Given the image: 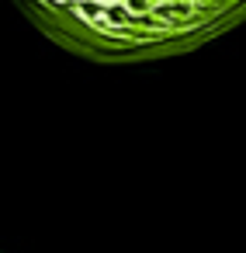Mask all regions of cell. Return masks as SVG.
Masks as SVG:
<instances>
[{
    "instance_id": "obj_3",
    "label": "cell",
    "mask_w": 246,
    "mask_h": 253,
    "mask_svg": "<svg viewBox=\"0 0 246 253\" xmlns=\"http://www.w3.org/2000/svg\"><path fill=\"white\" fill-rule=\"evenodd\" d=\"M128 7L132 11H142V7H149V0H128Z\"/></svg>"
},
{
    "instance_id": "obj_4",
    "label": "cell",
    "mask_w": 246,
    "mask_h": 253,
    "mask_svg": "<svg viewBox=\"0 0 246 253\" xmlns=\"http://www.w3.org/2000/svg\"><path fill=\"white\" fill-rule=\"evenodd\" d=\"M80 11H83V14H87V18H94V14H97V11H101V7H94V4H83V7H80Z\"/></svg>"
},
{
    "instance_id": "obj_2",
    "label": "cell",
    "mask_w": 246,
    "mask_h": 253,
    "mask_svg": "<svg viewBox=\"0 0 246 253\" xmlns=\"http://www.w3.org/2000/svg\"><path fill=\"white\" fill-rule=\"evenodd\" d=\"M111 18H115V21H128V11H122V7H111Z\"/></svg>"
},
{
    "instance_id": "obj_1",
    "label": "cell",
    "mask_w": 246,
    "mask_h": 253,
    "mask_svg": "<svg viewBox=\"0 0 246 253\" xmlns=\"http://www.w3.org/2000/svg\"><path fill=\"white\" fill-rule=\"evenodd\" d=\"M160 14H180V18H184L187 7H184V4H177V7H160Z\"/></svg>"
}]
</instances>
